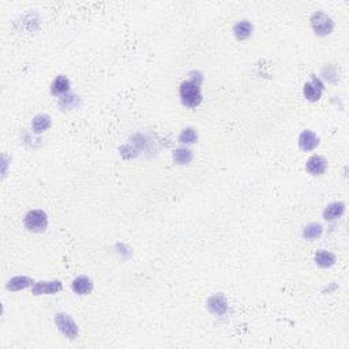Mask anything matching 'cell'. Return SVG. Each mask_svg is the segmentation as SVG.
Wrapping results in <instances>:
<instances>
[{
	"label": "cell",
	"instance_id": "obj_15",
	"mask_svg": "<svg viewBox=\"0 0 349 349\" xmlns=\"http://www.w3.org/2000/svg\"><path fill=\"white\" fill-rule=\"evenodd\" d=\"M51 117H49L48 115H38V116H36L34 119H33V131L34 132H37V134H40V132H44V131H47L51 127Z\"/></svg>",
	"mask_w": 349,
	"mask_h": 349
},
{
	"label": "cell",
	"instance_id": "obj_7",
	"mask_svg": "<svg viewBox=\"0 0 349 349\" xmlns=\"http://www.w3.org/2000/svg\"><path fill=\"white\" fill-rule=\"evenodd\" d=\"M61 291V283L60 281H41L33 287V294H45V293H56Z\"/></svg>",
	"mask_w": 349,
	"mask_h": 349
},
{
	"label": "cell",
	"instance_id": "obj_13",
	"mask_svg": "<svg viewBox=\"0 0 349 349\" xmlns=\"http://www.w3.org/2000/svg\"><path fill=\"white\" fill-rule=\"evenodd\" d=\"M33 284V280L25 276H18V277L11 278L10 281L7 283V289L8 291H21L27 287H30Z\"/></svg>",
	"mask_w": 349,
	"mask_h": 349
},
{
	"label": "cell",
	"instance_id": "obj_18",
	"mask_svg": "<svg viewBox=\"0 0 349 349\" xmlns=\"http://www.w3.org/2000/svg\"><path fill=\"white\" fill-rule=\"evenodd\" d=\"M322 231H323V228H322L321 224H310V225H307L304 228V231H303V237H305V239H316V237H319L322 234Z\"/></svg>",
	"mask_w": 349,
	"mask_h": 349
},
{
	"label": "cell",
	"instance_id": "obj_6",
	"mask_svg": "<svg viewBox=\"0 0 349 349\" xmlns=\"http://www.w3.org/2000/svg\"><path fill=\"white\" fill-rule=\"evenodd\" d=\"M318 145H319V139H318V136H316L312 131L305 130L300 134L299 146L301 150L311 152V150H314Z\"/></svg>",
	"mask_w": 349,
	"mask_h": 349
},
{
	"label": "cell",
	"instance_id": "obj_9",
	"mask_svg": "<svg viewBox=\"0 0 349 349\" xmlns=\"http://www.w3.org/2000/svg\"><path fill=\"white\" fill-rule=\"evenodd\" d=\"M72 291H74V292L78 294L90 293V292L93 291L92 280H90V278L85 277V276L75 278V280L72 281Z\"/></svg>",
	"mask_w": 349,
	"mask_h": 349
},
{
	"label": "cell",
	"instance_id": "obj_11",
	"mask_svg": "<svg viewBox=\"0 0 349 349\" xmlns=\"http://www.w3.org/2000/svg\"><path fill=\"white\" fill-rule=\"evenodd\" d=\"M345 210V205L341 203V202H334V203H330L329 206L325 209L323 212V217L326 221H333V220H337L341 214Z\"/></svg>",
	"mask_w": 349,
	"mask_h": 349
},
{
	"label": "cell",
	"instance_id": "obj_4",
	"mask_svg": "<svg viewBox=\"0 0 349 349\" xmlns=\"http://www.w3.org/2000/svg\"><path fill=\"white\" fill-rule=\"evenodd\" d=\"M55 322H56V325L59 327L60 333L63 336H65V337H68L70 340H74L78 336V326H76V323L70 315H67V314H58V315L55 316Z\"/></svg>",
	"mask_w": 349,
	"mask_h": 349
},
{
	"label": "cell",
	"instance_id": "obj_1",
	"mask_svg": "<svg viewBox=\"0 0 349 349\" xmlns=\"http://www.w3.org/2000/svg\"><path fill=\"white\" fill-rule=\"evenodd\" d=\"M180 97L184 105L190 108H195L202 101V94L199 85L194 81H187L180 86Z\"/></svg>",
	"mask_w": 349,
	"mask_h": 349
},
{
	"label": "cell",
	"instance_id": "obj_17",
	"mask_svg": "<svg viewBox=\"0 0 349 349\" xmlns=\"http://www.w3.org/2000/svg\"><path fill=\"white\" fill-rule=\"evenodd\" d=\"M192 160V152L188 150V149H184V147H180V149H176L174 153V161L179 165H185L188 164Z\"/></svg>",
	"mask_w": 349,
	"mask_h": 349
},
{
	"label": "cell",
	"instance_id": "obj_8",
	"mask_svg": "<svg viewBox=\"0 0 349 349\" xmlns=\"http://www.w3.org/2000/svg\"><path fill=\"white\" fill-rule=\"evenodd\" d=\"M327 161L321 156H314L307 161V171L314 176H319L326 172Z\"/></svg>",
	"mask_w": 349,
	"mask_h": 349
},
{
	"label": "cell",
	"instance_id": "obj_16",
	"mask_svg": "<svg viewBox=\"0 0 349 349\" xmlns=\"http://www.w3.org/2000/svg\"><path fill=\"white\" fill-rule=\"evenodd\" d=\"M68 89H70V81L65 76L60 75L52 83L51 92L52 94H63V93L68 92Z\"/></svg>",
	"mask_w": 349,
	"mask_h": 349
},
{
	"label": "cell",
	"instance_id": "obj_2",
	"mask_svg": "<svg viewBox=\"0 0 349 349\" xmlns=\"http://www.w3.org/2000/svg\"><path fill=\"white\" fill-rule=\"evenodd\" d=\"M311 26L314 29V32L318 36H327L333 32L334 22L332 21L330 16H327L323 12H315L311 16Z\"/></svg>",
	"mask_w": 349,
	"mask_h": 349
},
{
	"label": "cell",
	"instance_id": "obj_19",
	"mask_svg": "<svg viewBox=\"0 0 349 349\" xmlns=\"http://www.w3.org/2000/svg\"><path fill=\"white\" fill-rule=\"evenodd\" d=\"M179 139L181 143H185V145H192L198 141V134L194 128H185V130L181 131L180 134Z\"/></svg>",
	"mask_w": 349,
	"mask_h": 349
},
{
	"label": "cell",
	"instance_id": "obj_3",
	"mask_svg": "<svg viewBox=\"0 0 349 349\" xmlns=\"http://www.w3.org/2000/svg\"><path fill=\"white\" fill-rule=\"evenodd\" d=\"M25 225L32 232H44L48 225V218L43 210H32L25 217Z\"/></svg>",
	"mask_w": 349,
	"mask_h": 349
},
{
	"label": "cell",
	"instance_id": "obj_5",
	"mask_svg": "<svg viewBox=\"0 0 349 349\" xmlns=\"http://www.w3.org/2000/svg\"><path fill=\"white\" fill-rule=\"evenodd\" d=\"M207 308L214 315H225L227 311H228V303H227V300L224 297V294H214V296L209 297V300H207Z\"/></svg>",
	"mask_w": 349,
	"mask_h": 349
},
{
	"label": "cell",
	"instance_id": "obj_14",
	"mask_svg": "<svg viewBox=\"0 0 349 349\" xmlns=\"http://www.w3.org/2000/svg\"><path fill=\"white\" fill-rule=\"evenodd\" d=\"M315 262L318 266L321 267H330L336 263V256L332 252L325 250H319L315 254Z\"/></svg>",
	"mask_w": 349,
	"mask_h": 349
},
{
	"label": "cell",
	"instance_id": "obj_12",
	"mask_svg": "<svg viewBox=\"0 0 349 349\" xmlns=\"http://www.w3.org/2000/svg\"><path fill=\"white\" fill-rule=\"evenodd\" d=\"M233 33L237 40H247L252 33V25L248 21L237 22L233 27Z\"/></svg>",
	"mask_w": 349,
	"mask_h": 349
},
{
	"label": "cell",
	"instance_id": "obj_10",
	"mask_svg": "<svg viewBox=\"0 0 349 349\" xmlns=\"http://www.w3.org/2000/svg\"><path fill=\"white\" fill-rule=\"evenodd\" d=\"M303 93H304V97L310 101H318L321 98L322 94V85L319 83V81H314V82H308L305 83L304 89H303Z\"/></svg>",
	"mask_w": 349,
	"mask_h": 349
}]
</instances>
